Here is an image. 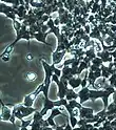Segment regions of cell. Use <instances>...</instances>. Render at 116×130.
I'll list each match as a JSON object with an SVG mask.
<instances>
[{"instance_id": "cell-1", "label": "cell", "mask_w": 116, "mask_h": 130, "mask_svg": "<svg viewBox=\"0 0 116 130\" xmlns=\"http://www.w3.org/2000/svg\"><path fill=\"white\" fill-rule=\"evenodd\" d=\"M41 63H42V66H43V69H44V81H43V90H42V93H43V96L44 99H49V89H50V84H51V81H52V77L54 75L53 72V69L55 67V65H50L48 64L43 59L41 60Z\"/></svg>"}, {"instance_id": "cell-2", "label": "cell", "mask_w": 116, "mask_h": 130, "mask_svg": "<svg viewBox=\"0 0 116 130\" xmlns=\"http://www.w3.org/2000/svg\"><path fill=\"white\" fill-rule=\"evenodd\" d=\"M43 86H44L43 83L40 84V85L36 88V90H35L34 92H32V93H30V94H28V95L24 96V100H23V105H24V106H26V107H33V104H34L36 98L38 96V94H39L40 92H42Z\"/></svg>"}, {"instance_id": "cell-3", "label": "cell", "mask_w": 116, "mask_h": 130, "mask_svg": "<svg viewBox=\"0 0 116 130\" xmlns=\"http://www.w3.org/2000/svg\"><path fill=\"white\" fill-rule=\"evenodd\" d=\"M21 39L27 40L28 42H30V41H31V39H33V38H32V36H31V34H30L29 27H28V26H26V25H22V28H21L18 32H16V39L14 40V42L11 44V46H12V47H14L16 44H17V42H18V41H20Z\"/></svg>"}, {"instance_id": "cell-4", "label": "cell", "mask_w": 116, "mask_h": 130, "mask_svg": "<svg viewBox=\"0 0 116 130\" xmlns=\"http://www.w3.org/2000/svg\"><path fill=\"white\" fill-rule=\"evenodd\" d=\"M56 85L58 87V93H57L58 98L59 99H65V95H67L69 90V81L65 80L63 77H61L60 81Z\"/></svg>"}, {"instance_id": "cell-5", "label": "cell", "mask_w": 116, "mask_h": 130, "mask_svg": "<svg viewBox=\"0 0 116 130\" xmlns=\"http://www.w3.org/2000/svg\"><path fill=\"white\" fill-rule=\"evenodd\" d=\"M11 107L15 108L19 110L22 115H23V118H27V117H30L31 115H34V113L37 111V109L33 108V107H26L23 104H18V105H11Z\"/></svg>"}, {"instance_id": "cell-6", "label": "cell", "mask_w": 116, "mask_h": 130, "mask_svg": "<svg viewBox=\"0 0 116 130\" xmlns=\"http://www.w3.org/2000/svg\"><path fill=\"white\" fill-rule=\"evenodd\" d=\"M79 118L80 119H86V120H91L94 118V110L93 108H88V107H84L82 106L79 110Z\"/></svg>"}, {"instance_id": "cell-7", "label": "cell", "mask_w": 116, "mask_h": 130, "mask_svg": "<svg viewBox=\"0 0 116 130\" xmlns=\"http://www.w3.org/2000/svg\"><path fill=\"white\" fill-rule=\"evenodd\" d=\"M12 115H13V111L6 105H4V103L1 101V121L10 122Z\"/></svg>"}, {"instance_id": "cell-8", "label": "cell", "mask_w": 116, "mask_h": 130, "mask_svg": "<svg viewBox=\"0 0 116 130\" xmlns=\"http://www.w3.org/2000/svg\"><path fill=\"white\" fill-rule=\"evenodd\" d=\"M67 51H63V52H54L53 55H52V61H53V65H57L61 63V61L63 60V58L65 57V55H67Z\"/></svg>"}, {"instance_id": "cell-9", "label": "cell", "mask_w": 116, "mask_h": 130, "mask_svg": "<svg viewBox=\"0 0 116 130\" xmlns=\"http://www.w3.org/2000/svg\"><path fill=\"white\" fill-rule=\"evenodd\" d=\"M105 89H91L90 90V93H89V95H90V100L91 101H95V100H97V99H102V96L105 95Z\"/></svg>"}, {"instance_id": "cell-10", "label": "cell", "mask_w": 116, "mask_h": 130, "mask_svg": "<svg viewBox=\"0 0 116 130\" xmlns=\"http://www.w3.org/2000/svg\"><path fill=\"white\" fill-rule=\"evenodd\" d=\"M48 35H49V32H42V31H40V32H36V34H33V35H31V36H32V38L36 39L37 41L42 42L43 44H45V45H48V46L51 47V44L47 42V37H48Z\"/></svg>"}, {"instance_id": "cell-11", "label": "cell", "mask_w": 116, "mask_h": 130, "mask_svg": "<svg viewBox=\"0 0 116 130\" xmlns=\"http://www.w3.org/2000/svg\"><path fill=\"white\" fill-rule=\"evenodd\" d=\"M97 57L100 58L103 63H112L113 62V58L111 56V53L108 52V51H102L100 53H97Z\"/></svg>"}, {"instance_id": "cell-12", "label": "cell", "mask_w": 116, "mask_h": 130, "mask_svg": "<svg viewBox=\"0 0 116 130\" xmlns=\"http://www.w3.org/2000/svg\"><path fill=\"white\" fill-rule=\"evenodd\" d=\"M16 11H17V10H15L13 6L7 5V4L4 3V2L0 3V13H1V14L6 15V14H9V13H14V14L16 15Z\"/></svg>"}, {"instance_id": "cell-13", "label": "cell", "mask_w": 116, "mask_h": 130, "mask_svg": "<svg viewBox=\"0 0 116 130\" xmlns=\"http://www.w3.org/2000/svg\"><path fill=\"white\" fill-rule=\"evenodd\" d=\"M81 82H82V80H81L80 77H78V76L73 77L72 79L69 80V86L72 89H76L79 86H81Z\"/></svg>"}, {"instance_id": "cell-14", "label": "cell", "mask_w": 116, "mask_h": 130, "mask_svg": "<svg viewBox=\"0 0 116 130\" xmlns=\"http://www.w3.org/2000/svg\"><path fill=\"white\" fill-rule=\"evenodd\" d=\"M65 99H67L68 101H72V100H77V99H79V98H78V93L74 91V89L69 88L68 93H67V95H65Z\"/></svg>"}, {"instance_id": "cell-15", "label": "cell", "mask_w": 116, "mask_h": 130, "mask_svg": "<svg viewBox=\"0 0 116 130\" xmlns=\"http://www.w3.org/2000/svg\"><path fill=\"white\" fill-rule=\"evenodd\" d=\"M86 57L90 58L91 61H92L93 59H95L96 57H97V53H96V51H95V48H94V47L88 48V50L86 51Z\"/></svg>"}, {"instance_id": "cell-16", "label": "cell", "mask_w": 116, "mask_h": 130, "mask_svg": "<svg viewBox=\"0 0 116 130\" xmlns=\"http://www.w3.org/2000/svg\"><path fill=\"white\" fill-rule=\"evenodd\" d=\"M90 66H91V65H89V64L85 63L84 61H81V62H80V64H79L78 70H77V76H78V77H80V74H81V72H82V71H85V70H88V69L90 68Z\"/></svg>"}, {"instance_id": "cell-17", "label": "cell", "mask_w": 116, "mask_h": 130, "mask_svg": "<svg viewBox=\"0 0 116 130\" xmlns=\"http://www.w3.org/2000/svg\"><path fill=\"white\" fill-rule=\"evenodd\" d=\"M115 113H116V104L113 102V103L109 104V106L107 108V117L115 115Z\"/></svg>"}, {"instance_id": "cell-18", "label": "cell", "mask_w": 116, "mask_h": 130, "mask_svg": "<svg viewBox=\"0 0 116 130\" xmlns=\"http://www.w3.org/2000/svg\"><path fill=\"white\" fill-rule=\"evenodd\" d=\"M96 77H95V75H94V72L93 71H90L89 70V77H88V82H89V84L90 85H92L93 86V88L95 89V83H96Z\"/></svg>"}, {"instance_id": "cell-19", "label": "cell", "mask_w": 116, "mask_h": 130, "mask_svg": "<svg viewBox=\"0 0 116 130\" xmlns=\"http://www.w3.org/2000/svg\"><path fill=\"white\" fill-rule=\"evenodd\" d=\"M100 69H101V76H102V78L106 79V80H109V78L111 77V75H110L109 70H108V66H106V65L103 64L102 66L100 67Z\"/></svg>"}, {"instance_id": "cell-20", "label": "cell", "mask_w": 116, "mask_h": 130, "mask_svg": "<svg viewBox=\"0 0 116 130\" xmlns=\"http://www.w3.org/2000/svg\"><path fill=\"white\" fill-rule=\"evenodd\" d=\"M57 116H64V115H63V113L60 111V109L58 108V107H55L54 109H52V110H51V115H50V117H49V118L54 119V118H56Z\"/></svg>"}, {"instance_id": "cell-21", "label": "cell", "mask_w": 116, "mask_h": 130, "mask_svg": "<svg viewBox=\"0 0 116 130\" xmlns=\"http://www.w3.org/2000/svg\"><path fill=\"white\" fill-rule=\"evenodd\" d=\"M90 90H91V89H90L88 86H87V87H85V88H81V90H80L79 92H77V93H78V98H79V100H80V99H82V98L87 96V95L89 94Z\"/></svg>"}, {"instance_id": "cell-22", "label": "cell", "mask_w": 116, "mask_h": 130, "mask_svg": "<svg viewBox=\"0 0 116 130\" xmlns=\"http://www.w3.org/2000/svg\"><path fill=\"white\" fill-rule=\"evenodd\" d=\"M69 105L73 108V109H80L82 107V105L77 101V100H72V101H69Z\"/></svg>"}, {"instance_id": "cell-23", "label": "cell", "mask_w": 116, "mask_h": 130, "mask_svg": "<svg viewBox=\"0 0 116 130\" xmlns=\"http://www.w3.org/2000/svg\"><path fill=\"white\" fill-rule=\"evenodd\" d=\"M91 64H92V65H95V66H97V67L100 68V67L102 66V65H103L105 63H103V61H102L100 58H98V57H96L95 59H93V60H92V62H91Z\"/></svg>"}, {"instance_id": "cell-24", "label": "cell", "mask_w": 116, "mask_h": 130, "mask_svg": "<svg viewBox=\"0 0 116 130\" xmlns=\"http://www.w3.org/2000/svg\"><path fill=\"white\" fill-rule=\"evenodd\" d=\"M26 79L29 81V82H34V81H36V79H37V75L35 72H28L26 75Z\"/></svg>"}, {"instance_id": "cell-25", "label": "cell", "mask_w": 116, "mask_h": 130, "mask_svg": "<svg viewBox=\"0 0 116 130\" xmlns=\"http://www.w3.org/2000/svg\"><path fill=\"white\" fill-rule=\"evenodd\" d=\"M13 27H14L16 32H18L22 28V23L20 21H18V20H15V21H13Z\"/></svg>"}, {"instance_id": "cell-26", "label": "cell", "mask_w": 116, "mask_h": 130, "mask_svg": "<svg viewBox=\"0 0 116 130\" xmlns=\"http://www.w3.org/2000/svg\"><path fill=\"white\" fill-rule=\"evenodd\" d=\"M41 120H43V116L40 113V111H36L34 115H33V121H37V122H39V121H41Z\"/></svg>"}, {"instance_id": "cell-27", "label": "cell", "mask_w": 116, "mask_h": 130, "mask_svg": "<svg viewBox=\"0 0 116 130\" xmlns=\"http://www.w3.org/2000/svg\"><path fill=\"white\" fill-rule=\"evenodd\" d=\"M47 121H48V123H49V125H50V126H51L52 128H54V129H56L57 125L55 124V122H54V119H51V118H48V119H47Z\"/></svg>"}, {"instance_id": "cell-28", "label": "cell", "mask_w": 116, "mask_h": 130, "mask_svg": "<svg viewBox=\"0 0 116 130\" xmlns=\"http://www.w3.org/2000/svg\"><path fill=\"white\" fill-rule=\"evenodd\" d=\"M87 124H89V123H88V121H87L86 119H80V120H78L77 126H78V127H81V126H85V125H87Z\"/></svg>"}, {"instance_id": "cell-29", "label": "cell", "mask_w": 116, "mask_h": 130, "mask_svg": "<svg viewBox=\"0 0 116 130\" xmlns=\"http://www.w3.org/2000/svg\"><path fill=\"white\" fill-rule=\"evenodd\" d=\"M53 72H54V75H56L58 78H61V76H62V71H61L59 68H56V67H54Z\"/></svg>"}, {"instance_id": "cell-30", "label": "cell", "mask_w": 116, "mask_h": 130, "mask_svg": "<svg viewBox=\"0 0 116 130\" xmlns=\"http://www.w3.org/2000/svg\"><path fill=\"white\" fill-rule=\"evenodd\" d=\"M47 25L49 26V28L50 29H52L53 27H55V23H54V19L53 18H51L49 21H48V23H47Z\"/></svg>"}, {"instance_id": "cell-31", "label": "cell", "mask_w": 116, "mask_h": 130, "mask_svg": "<svg viewBox=\"0 0 116 130\" xmlns=\"http://www.w3.org/2000/svg\"><path fill=\"white\" fill-rule=\"evenodd\" d=\"M84 29H85V31H86V34H87V35H90V34H91V31H92V27L90 26V24L86 25V26L84 27Z\"/></svg>"}, {"instance_id": "cell-32", "label": "cell", "mask_w": 116, "mask_h": 130, "mask_svg": "<svg viewBox=\"0 0 116 130\" xmlns=\"http://www.w3.org/2000/svg\"><path fill=\"white\" fill-rule=\"evenodd\" d=\"M64 130H73V127H72L71 124H70V120H68L67 125L64 126Z\"/></svg>"}, {"instance_id": "cell-33", "label": "cell", "mask_w": 116, "mask_h": 130, "mask_svg": "<svg viewBox=\"0 0 116 130\" xmlns=\"http://www.w3.org/2000/svg\"><path fill=\"white\" fill-rule=\"evenodd\" d=\"M98 69H99V67L95 66V65H92V64H91V66H90V68H89V70H90V71H93V72L97 71Z\"/></svg>"}, {"instance_id": "cell-34", "label": "cell", "mask_w": 116, "mask_h": 130, "mask_svg": "<svg viewBox=\"0 0 116 130\" xmlns=\"http://www.w3.org/2000/svg\"><path fill=\"white\" fill-rule=\"evenodd\" d=\"M49 30H50L49 26L47 25V24H43V25H42V27H41V31H42V32H48Z\"/></svg>"}, {"instance_id": "cell-35", "label": "cell", "mask_w": 116, "mask_h": 130, "mask_svg": "<svg viewBox=\"0 0 116 130\" xmlns=\"http://www.w3.org/2000/svg\"><path fill=\"white\" fill-rule=\"evenodd\" d=\"M108 27H109L113 32L116 34V25H112V24H108Z\"/></svg>"}, {"instance_id": "cell-36", "label": "cell", "mask_w": 116, "mask_h": 130, "mask_svg": "<svg viewBox=\"0 0 116 130\" xmlns=\"http://www.w3.org/2000/svg\"><path fill=\"white\" fill-rule=\"evenodd\" d=\"M54 23H55V26H59L60 25V20L58 18V16L56 17V19H54Z\"/></svg>"}, {"instance_id": "cell-37", "label": "cell", "mask_w": 116, "mask_h": 130, "mask_svg": "<svg viewBox=\"0 0 116 130\" xmlns=\"http://www.w3.org/2000/svg\"><path fill=\"white\" fill-rule=\"evenodd\" d=\"M55 130H64V125H63V126H58V125H57V127H56Z\"/></svg>"}, {"instance_id": "cell-38", "label": "cell", "mask_w": 116, "mask_h": 130, "mask_svg": "<svg viewBox=\"0 0 116 130\" xmlns=\"http://www.w3.org/2000/svg\"><path fill=\"white\" fill-rule=\"evenodd\" d=\"M112 98H113V102L116 104V91H115V92L112 94Z\"/></svg>"}, {"instance_id": "cell-39", "label": "cell", "mask_w": 116, "mask_h": 130, "mask_svg": "<svg viewBox=\"0 0 116 130\" xmlns=\"http://www.w3.org/2000/svg\"><path fill=\"white\" fill-rule=\"evenodd\" d=\"M42 130H55L54 128H52L51 126H49V127H45V128H42Z\"/></svg>"}, {"instance_id": "cell-40", "label": "cell", "mask_w": 116, "mask_h": 130, "mask_svg": "<svg viewBox=\"0 0 116 130\" xmlns=\"http://www.w3.org/2000/svg\"><path fill=\"white\" fill-rule=\"evenodd\" d=\"M27 58H28V60H32V59H33V56H32L31 54H29V55L27 56Z\"/></svg>"}, {"instance_id": "cell-41", "label": "cell", "mask_w": 116, "mask_h": 130, "mask_svg": "<svg viewBox=\"0 0 116 130\" xmlns=\"http://www.w3.org/2000/svg\"><path fill=\"white\" fill-rule=\"evenodd\" d=\"M20 130H30L28 127H20Z\"/></svg>"}, {"instance_id": "cell-42", "label": "cell", "mask_w": 116, "mask_h": 130, "mask_svg": "<svg viewBox=\"0 0 116 130\" xmlns=\"http://www.w3.org/2000/svg\"><path fill=\"white\" fill-rule=\"evenodd\" d=\"M73 130H81V128L77 126V127H75V128H73Z\"/></svg>"}, {"instance_id": "cell-43", "label": "cell", "mask_w": 116, "mask_h": 130, "mask_svg": "<svg viewBox=\"0 0 116 130\" xmlns=\"http://www.w3.org/2000/svg\"><path fill=\"white\" fill-rule=\"evenodd\" d=\"M90 130H98V128H96V127H93L92 129H90Z\"/></svg>"}]
</instances>
